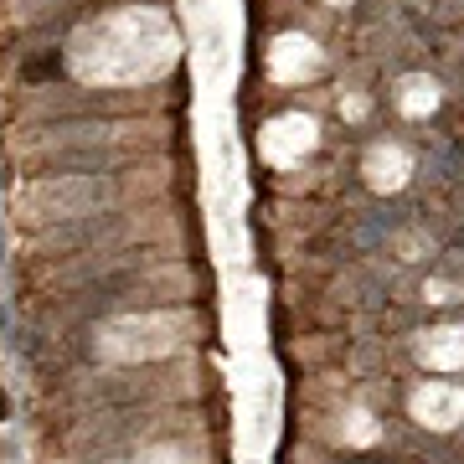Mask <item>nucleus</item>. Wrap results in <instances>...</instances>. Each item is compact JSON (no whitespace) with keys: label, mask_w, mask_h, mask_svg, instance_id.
Masks as SVG:
<instances>
[{"label":"nucleus","mask_w":464,"mask_h":464,"mask_svg":"<svg viewBox=\"0 0 464 464\" xmlns=\"http://www.w3.org/2000/svg\"><path fill=\"white\" fill-rule=\"evenodd\" d=\"M32 207L42 217H93L114 207V181L109 176H72V181L36 186Z\"/></svg>","instance_id":"f257e3e1"},{"label":"nucleus","mask_w":464,"mask_h":464,"mask_svg":"<svg viewBox=\"0 0 464 464\" xmlns=\"http://www.w3.org/2000/svg\"><path fill=\"white\" fill-rule=\"evenodd\" d=\"M119 166V155L99 140H72V145H57L42 160V170H57V176H109Z\"/></svg>","instance_id":"f03ea898"},{"label":"nucleus","mask_w":464,"mask_h":464,"mask_svg":"<svg viewBox=\"0 0 464 464\" xmlns=\"http://www.w3.org/2000/svg\"><path fill=\"white\" fill-rule=\"evenodd\" d=\"M114 232H119V217H114V212H93V217L67 222V227H52V232H47V248L67 253V243H83V248H93V243H109Z\"/></svg>","instance_id":"7ed1b4c3"},{"label":"nucleus","mask_w":464,"mask_h":464,"mask_svg":"<svg viewBox=\"0 0 464 464\" xmlns=\"http://www.w3.org/2000/svg\"><path fill=\"white\" fill-rule=\"evenodd\" d=\"M0 418H5V398H0Z\"/></svg>","instance_id":"20e7f679"},{"label":"nucleus","mask_w":464,"mask_h":464,"mask_svg":"<svg viewBox=\"0 0 464 464\" xmlns=\"http://www.w3.org/2000/svg\"><path fill=\"white\" fill-rule=\"evenodd\" d=\"M0 243H5V237H0Z\"/></svg>","instance_id":"39448f33"}]
</instances>
